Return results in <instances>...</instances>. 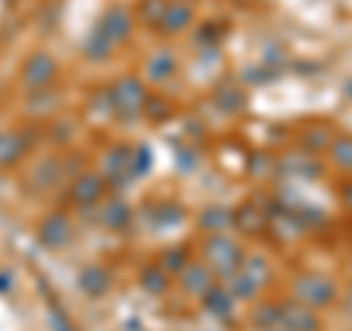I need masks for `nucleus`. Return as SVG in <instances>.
I'll list each match as a JSON object with an SVG mask.
<instances>
[{
	"instance_id": "nucleus-1",
	"label": "nucleus",
	"mask_w": 352,
	"mask_h": 331,
	"mask_svg": "<svg viewBox=\"0 0 352 331\" xmlns=\"http://www.w3.org/2000/svg\"><path fill=\"white\" fill-rule=\"evenodd\" d=\"M206 261H208V267H212L214 273L229 275V273H235L241 267V247L235 244L232 238L214 235L206 244Z\"/></svg>"
},
{
	"instance_id": "nucleus-2",
	"label": "nucleus",
	"mask_w": 352,
	"mask_h": 331,
	"mask_svg": "<svg viewBox=\"0 0 352 331\" xmlns=\"http://www.w3.org/2000/svg\"><path fill=\"white\" fill-rule=\"evenodd\" d=\"M296 296L308 308H323L335 299V284L323 279V275H305V279L296 282Z\"/></svg>"
},
{
	"instance_id": "nucleus-3",
	"label": "nucleus",
	"mask_w": 352,
	"mask_h": 331,
	"mask_svg": "<svg viewBox=\"0 0 352 331\" xmlns=\"http://www.w3.org/2000/svg\"><path fill=\"white\" fill-rule=\"evenodd\" d=\"M264 282H267V264L261 258H252V261H241V267L235 270V293L238 296H256Z\"/></svg>"
},
{
	"instance_id": "nucleus-4",
	"label": "nucleus",
	"mask_w": 352,
	"mask_h": 331,
	"mask_svg": "<svg viewBox=\"0 0 352 331\" xmlns=\"http://www.w3.org/2000/svg\"><path fill=\"white\" fill-rule=\"evenodd\" d=\"M56 71H59V65L53 62L47 53H36L24 68V82L30 88H44V85H50L53 80H56Z\"/></svg>"
},
{
	"instance_id": "nucleus-5",
	"label": "nucleus",
	"mask_w": 352,
	"mask_h": 331,
	"mask_svg": "<svg viewBox=\"0 0 352 331\" xmlns=\"http://www.w3.org/2000/svg\"><path fill=\"white\" fill-rule=\"evenodd\" d=\"M144 88H141L135 80H124V82H118L115 85V91H112V103L120 109L124 115H135L141 106H144Z\"/></svg>"
},
{
	"instance_id": "nucleus-6",
	"label": "nucleus",
	"mask_w": 352,
	"mask_h": 331,
	"mask_svg": "<svg viewBox=\"0 0 352 331\" xmlns=\"http://www.w3.org/2000/svg\"><path fill=\"white\" fill-rule=\"evenodd\" d=\"M191 18H194L191 6L185 3V0H173V3H164L162 15H159V24H162L164 32H179V30H185L191 24Z\"/></svg>"
},
{
	"instance_id": "nucleus-7",
	"label": "nucleus",
	"mask_w": 352,
	"mask_h": 331,
	"mask_svg": "<svg viewBox=\"0 0 352 331\" xmlns=\"http://www.w3.org/2000/svg\"><path fill=\"white\" fill-rule=\"evenodd\" d=\"M129 30H132V21H129V15L124 12V9H118V6L109 9L103 24H100V32L109 41H124L129 36Z\"/></svg>"
},
{
	"instance_id": "nucleus-8",
	"label": "nucleus",
	"mask_w": 352,
	"mask_h": 331,
	"mask_svg": "<svg viewBox=\"0 0 352 331\" xmlns=\"http://www.w3.org/2000/svg\"><path fill=\"white\" fill-rule=\"evenodd\" d=\"M41 240L47 247H53V249L68 244V240H71V223H68V217H59V214L50 217L47 223L41 226Z\"/></svg>"
},
{
	"instance_id": "nucleus-9",
	"label": "nucleus",
	"mask_w": 352,
	"mask_h": 331,
	"mask_svg": "<svg viewBox=\"0 0 352 331\" xmlns=\"http://www.w3.org/2000/svg\"><path fill=\"white\" fill-rule=\"evenodd\" d=\"M76 203H94V200H100L103 196V179L100 176H85V179L76 182Z\"/></svg>"
},
{
	"instance_id": "nucleus-10",
	"label": "nucleus",
	"mask_w": 352,
	"mask_h": 331,
	"mask_svg": "<svg viewBox=\"0 0 352 331\" xmlns=\"http://www.w3.org/2000/svg\"><path fill=\"white\" fill-rule=\"evenodd\" d=\"M21 152H24V144L18 135H0V168H9L12 161H18Z\"/></svg>"
},
{
	"instance_id": "nucleus-11",
	"label": "nucleus",
	"mask_w": 352,
	"mask_h": 331,
	"mask_svg": "<svg viewBox=\"0 0 352 331\" xmlns=\"http://www.w3.org/2000/svg\"><path fill=\"white\" fill-rule=\"evenodd\" d=\"M208 279H212V275H208V270L206 267H200V264H194V267L185 273V288L188 290H194V293H208V288H212V284H208Z\"/></svg>"
},
{
	"instance_id": "nucleus-12",
	"label": "nucleus",
	"mask_w": 352,
	"mask_h": 331,
	"mask_svg": "<svg viewBox=\"0 0 352 331\" xmlns=\"http://www.w3.org/2000/svg\"><path fill=\"white\" fill-rule=\"evenodd\" d=\"M147 68H150V76H153V80H156V82H162V80H168V76L173 73L176 62H173V56H170V53H156V56L150 59V65H147Z\"/></svg>"
},
{
	"instance_id": "nucleus-13",
	"label": "nucleus",
	"mask_w": 352,
	"mask_h": 331,
	"mask_svg": "<svg viewBox=\"0 0 352 331\" xmlns=\"http://www.w3.org/2000/svg\"><path fill=\"white\" fill-rule=\"evenodd\" d=\"M335 159L344 164V168H352V141H338L335 144Z\"/></svg>"
}]
</instances>
